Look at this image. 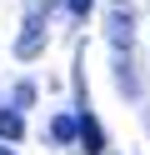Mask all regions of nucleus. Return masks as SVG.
<instances>
[{
    "mask_svg": "<svg viewBox=\"0 0 150 155\" xmlns=\"http://www.w3.org/2000/svg\"><path fill=\"white\" fill-rule=\"evenodd\" d=\"M45 40H50V5H35L25 15V25H20V35H15V55L20 60H35L45 50Z\"/></svg>",
    "mask_w": 150,
    "mask_h": 155,
    "instance_id": "nucleus-1",
    "label": "nucleus"
},
{
    "mask_svg": "<svg viewBox=\"0 0 150 155\" xmlns=\"http://www.w3.org/2000/svg\"><path fill=\"white\" fill-rule=\"evenodd\" d=\"M105 35H110V45H115V50H130V40H135V10H130L125 0H115V5H110V25H105Z\"/></svg>",
    "mask_w": 150,
    "mask_h": 155,
    "instance_id": "nucleus-2",
    "label": "nucleus"
},
{
    "mask_svg": "<svg viewBox=\"0 0 150 155\" xmlns=\"http://www.w3.org/2000/svg\"><path fill=\"white\" fill-rule=\"evenodd\" d=\"M75 140L85 145V155H100V150H105V130H100L95 115H75Z\"/></svg>",
    "mask_w": 150,
    "mask_h": 155,
    "instance_id": "nucleus-3",
    "label": "nucleus"
},
{
    "mask_svg": "<svg viewBox=\"0 0 150 155\" xmlns=\"http://www.w3.org/2000/svg\"><path fill=\"white\" fill-rule=\"evenodd\" d=\"M20 135H25V120H20V110H0V140L15 145Z\"/></svg>",
    "mask_w": 150,
    "mask_h": 155,
    "instance_id": "nucleus-4",
    "label": "nucleus"
},
{
    "mask_svg": "<svg viewBox=\"0 0 150 155\" xmlns=\"http://www.w3.org/2000/svg\"><path fill=\"white\" fill-rule=\"evenodd\" d=\"M50 135H55L60 145H70V140H75V115H55V125H50Z\"/></svg>",
    "mask_w": 150,
    "mask_h": 155,
    "instance_id": "nucleus-5",
    "label": "nucleus"
},
{
    "mask_svg": "<svg viewBox=\"0 0 150 155\" xmlns=\"http://www.w3.org/2000/svg\"><path fill=\"white\" fill-rule=\"evenodd\" d=\"M10 100H15V105H10V110H25V105L35 100V85H30V80H20V85H15V95H10Z\"/></svg>",
    "mask_w": 150,
    "mask_h": 155,
    "instance_id": "nucleus-6",
    "label": "nucleus"
},
{
    "mask_svg": "<svg viewBox=\"0 0 150 155\" xmlns=\"http://www.w3.org/2000/svg\"><path fill=\"white\" fill-rule=\"evenodd\" d=\"M90 5H95V0H70V15H80V20H85V10Z\"/></svg>",
    "mask_w": 150,
    "mask_h": 155,
    "instance_id": "nucleus-7",
    "label": "nucleus"
},
{
    "mask_svg": "<svg viewBox=\"0 0 150 155\" xmlns=\"http://www.w3.org/2000/svg\"><path fill=\"white\" fill-rule=\"evenodd\" d=\"M0 155H15V150H10V145H0Z\"/></svg>",
    "mask_w": 150,
    "mask_h": 155,
    "instance_id": "nucleus-8",
    "label": "nucleus"
}]
</instances>
